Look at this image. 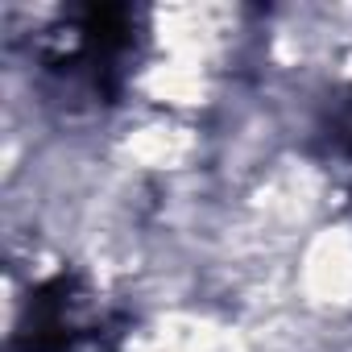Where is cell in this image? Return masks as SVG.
Wrapping results in <instances>:
<instances>
[{
    "instance_id": "cell-1",
    "label": "cell",
    "mask_w": 352,
    "mask_h": 352,
    "mask_svg": "<svg viewBox=\"0 0 352 352\" xmlns=\"http://www.w3.org/2000/svg\"><path fill=\"white\" fill-rule=\"evenodd\" d=\"M137 13L129 5H83L42 42L50 75L83 83L96 100H116L133 54Z\"/></svg>"
},
{
    "instance_id": "cell-3",
    "label": "cell",
    "mask_w": 352,
    "mask_h": 352,
    "mask_svg": "<svg viewBox=\"0 0 352 352\" xmlns=\"http://www.w3.org/2000/svg\"><path fill=\"white\" fill-rule=\"evenodd\" d=\"M331 141H336V149H344L352 157V96L340 100L331 112Z\"/></svg>"
},
{
    "instance_id": "cell-2",
    "label": "cell",
    "mask_w": 352,
    "mask_h": 352,
    "mask_svg": "<svg viewBox=\"0 0 352 352\" xmlns=\"http://www.w3.org/2000/svg\"><path fill=\"white\" fill-rule=\"evenodd\" d=\"M104 315L79 274H54L38 282L13 331V352H79L100 340Z\"/></svg>"
}]
</instances>
